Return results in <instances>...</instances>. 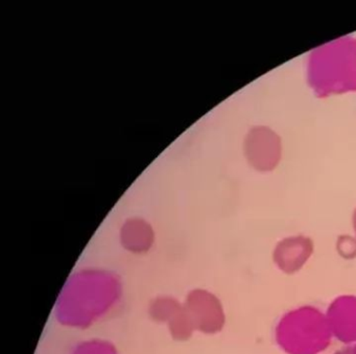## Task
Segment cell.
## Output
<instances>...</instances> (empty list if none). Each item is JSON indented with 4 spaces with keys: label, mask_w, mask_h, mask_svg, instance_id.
Here are the masks:
<instances>
[{
    "label": "cell",
    "mask_w": 356,
    "mask_h": 354,
    "mask_svg": "<svg viewBox=\"0 0 356 354\" xmlns=\"http://www.w3.org/2000/svg\"><path fill=\"white\" fill-rule=\"evenodd\" d=\"M245 151L255 170L260 172H273L282 157V141L268 127H254L245 138Z\"/></svg>",
    "instance_id": "3"
},
{
    "label": "cell",
    "mask_w": 356,
    "mask_h": 354,
    "mask_svg": "<svg viewBox=\"0 0 356 354\" xmlns=\"http://www.w3.org/2000/svg\"><path fill=\"white\" fill-rule=\"evenodd\" d=\"M352 352H353V354H356V344L352 345Z\"/></svg>",
    "instance_id": "9"
},
{
    "label": "cell",
    "mask_w": 356,
    "mask_h": 354,
    "mask_svg": "<svg viewBox=\"0 0 356 354\" xmlns=\"http://www.w3.org/2000/svg\"><path fill=\"white\" fill-rule=\"evenodd\" d=\"M314 254V241L304 234L280 239L272 251V262L277 270L293 276L303 270Z\"/></svg>",
    "instance_id": "4"
},
{
    "label": "cell",
    "mask_w": 356,
    "mask_h": 354,
    "mask_svg": "<svg viewBox=\"0 0 356 354\" xmlns=\"http://www.w3.org/2000/svg\"><path fill=\"white\" fill-rule=\"evenodd\" d=\"M327 321L333 339L346 346L356 344V296L341 295L327 306Z\"/></svg>",
    "instance_id": "5"
},
{
    "label": "cell",
    "mask_w": 356,
    "mask_h": 354,
    "mask_svg": "<svg viewBox=\"0 0 356 354\" xmlns=\"http://www.w3.org/2000/svg\"><path fill=\"white\" fill-rule=\"evenodd\" d=\"M309 67V82L321 95L356 90V40L321 47L312 54Z\"/></svg>",
    "instance_id": "2"
},
{
    "label": "cell",
    "mask_w": 356,
    "mask_h": 354,
    "mask_svg": "<svg viewBox=\"0 0 356 354\" xmlns=\"http://www.w3.org/2000/svg\"><path fill=\"white\" fill-rule=\"evenodd\" d=\"M351 222L352 229H353V235L356 237V208L354 209L353 214H352Z\"/></svg>",
    "instance_id": "8"
},
{
    "label": "cell",
    "mask_w": 356,
    "mask_h": 354,
    "mask_svg": "<svg viewBox=\"0 0 356 354\" xmlns=\"http://www.w3.org/2000/svg\"><path fill=\"white\" fill-rule=\"evenodd\" d=\"M335 251L343 260L356 259V237L351 234H341L335 241Z\"/></svg>",
    "instance_id": "6"
},
{
    "label": "cell",
    "mask_w": 356,
    "mask_h": 354,
    "mask_svg": "<svg viewBox=\"0 0 356 354\" xmlns=\"http://www.w3.org/2000/svg\"><path fill=\"white\" fill-rule=\"evenodd\" d=\"M274 339L284 354H322L332 343L326 314L314 305L287 310L275 325Z\"/></svg>",
    "instance_id": "1"
},
{
    "label": "cell",
    "mask_w": 356,
    "mask_h": 354,
    "mask_svg": "<svg viewBox=\"0 0 356 354\" xmlns=\"http://www.w3.org/2000/svg\"><path fill=\"white\" fill-rule=\"evenodd\" d=\"M332 354H353V352H352V345L345 346V347L341 348V349L333 352Z\"/></svg>",
    "instance_id": "7"
}]
</instances>
